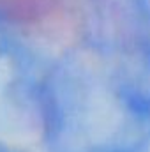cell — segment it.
I'll list each match as a JSON object with an SVG mask.
<instances>
[{
  "instance_id": "6da1fadb",
  "label": "cell",
  "mask_w": 150,
  "mask_h": 152,
  "mask_svg": "<svg viewBox=\"0 0 150 152\" xmlns=\"http://www.w3.org/2000/svg\"><path fill=\"white\" fill-rule=\"evenodd\" d=\"M58 0H0V11L20 23L36 25L44 21L57 9Z\"/></svg>"
}]
</instances>
